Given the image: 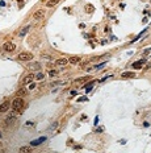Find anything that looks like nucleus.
<instances>
[{"instance_id":"25","label":"nucleus","mask_w":151,"mask_h":153,"mask_svg":"<svg viewBox=\"0 0 151 153\" xmlns=\"http://www.w3.org/2000/svg\"><path fill=\"white\" fill-rule=\"evenodd\" d=\"M84 100H87V98H86V97H83V98H80V99H79V102H84Z\"/></svg>"},{"instance_id":"18","label":"nucleus","mask_w":151,"mask_h":153,"mask_svg":"<svg viewBox=\"0 0 151 153\" xmlns=\"http://www.w3.org/2000/svg\"><path fill=\"white\" fill-rule=\"evenodd\" d=\"M95 82H96V81H92V82L88 83V85L84 86V87H86V90H87V92H88V91H91V87H92V85H95Z\"/></svg>"},{"instance_id":"19","label":"nucleus","mask_w":151,"mask_h":153,"mask_svg":"<svg viewBox=\"0 0 151 153\" xmlns=\"http://www.w3.org/2000/svg\"><path fill=\"white\" fill-rule=\"evenodd\" d=\"M43 76H45V75H43V74H37V76H36V79H37V81H41V79H43Z\"/></svg>"},{"instance_id":"20","label":"nucleus","mask_w":151,"mask_h":153,"mask_svg":"<svg viewBox=\"0 0 151 153\" xmlns=\"http://www.w3.org/2000/svg\"><path fill=\"white\" fill-rule=\"evenodd\" d=\"M104 65H105V62H103V63H99V65H96V66H95L93 69H97V70H99V69H101V67H103Z\"/></svg>"},{"instance_id":"23","label":"nucleus","mask_w":151,"mask_h":153,"mask_svg":"<svg viewBox=\"0 0 151 153\" xmlns=\"http://www.w3.org/2000/svg\"><path fill=\"white\" fill-rule=\"evenodd\" d=\"M64 82H55V83H51V86H59V85H63Z\"/></svg>"},{"instance_id":"4","label":"nucleus","mask_w":151,"mask_h":153,"mask_svg":"<svg viewBox=\"0 0 151 153\" xmlns=\"http://www.w3.org/2000/svg\"><path fill=\"white\" fill-rule=\"evenodd\" d=\"M9 107H11V103H9L8 100L3 102L1 104H0V112H7V111L9 110Z\"/></svg>"},{"instance_id":"16","label":"nucleus","mask_w":151,"mask_h":153,"mask_svg":"<svg viewBox=\"0 0 151 153\" xmlns=\"http://www.w3.org/2000/svg\"><path fill=\"white\" fill-rule=\"evenodd\" d=\"M45 140H46V137H40L37 141H33V143H32V145H38V144H41V143H43Z\"/></svg>"},{"instance_id":"15","label":"nucleus","mask_w":151,"mask_h":153,"mask_svg":"<svg viewBox=\"0 0 151 153\" xmlns=\"http://www.w3.org/2000/svg\"><path fill=\"white\" fill-rule=\"evenodd\" d=\"M29 29H30V26H25V28H24V29H21V31H20V33H18V36H21V37H23V36H25V34L28 33V31H29Z\"/></svg>"},{"instance_id":"12","label":"nucleus","mask_w":151,"mask_h":153,"mask_svg":"<svg viewBox=\"0 0 151 153\" xmlns=\"http://www.w3.org/2000/svg\"><path fill=\"white\" fill-rule=\"evenodd\" d=\"M20 153H32V148L30 147H21Z\"/></svg>"},{"instance_id":"21","label":"nucleus","mask_w":151,"mask_h":153,"mask_svg":"<svg viewBox=\"0 0 151 153\" xmlns=\"http://www.w3.org/2000/svg\"><path fill=\"white\" fill-rule=\"evenodd\" d=\"M86 9H88V12H89V13H92V12H93V7H92V5L86 7Z\"/></svg>"},{"instance_id":"1","label":"nucleus","mask_w":151,"mask_h":153,"mask_svg":"<svg viewBox=\"0 0 151 153\" xmlns=\"http://www.w3.org/2000/svg\"><path fill=\"white\" fill-rule=\"evenodd\" d=\"M12 110L13 111H20L21 108H23V106H24V100H23V98H16V99L12 102Z\"/></svg>"},{"instance_id":"22","label":"nucleus","mask_w":151,"mask_h":153,"mask_svg":"<svg viewBox=\"0 0 151 153\" xmlns=\"http://www.w3.org/2000/svg\"><path fill=\"white\" fill-rule=\"evenodd\" d=\"M49 75H50V76H55V75H57V71H55V70H51L50 73H49Z\"/></svg>"},{"instance_id":"14","label":"nucleus","mask_w":151,"mask_h":153,"mask_svg":"<svg viewBox=\"0 0 151 153\" xmlns=\"http://www.w3.org/2000/svg\"><path fill=\"white\" fill-rule=\"evenodd\" d=\"M29 67H30V69H33V70H40L41 65H40L38 62H34V63H32V65H29Z\"/></svg>"},{"instance_id":"24","label":"nucleus","mask_w":151,"mask_h":153,"mask_svg":"<svg viewBox=\"0 0 151 153\" xmlns=\"http://www.w3.org/2000/svg\"><path fill=\"white\" fill-rule=\"evenodd\" d=\"M34 87H36V83H30V85H29V88H30V90H33Z\"/></svg>"},{"instance_id":"13","label":"nucleus","mask_w":151,"mask_h":153,"mask_svg":"<svg viewBox=\"0 0 151 153\" xmlns=\"http://www.w3.org/2000/svg\"><path fill=\"white\" fill-rule=\"evenodd\" d=\"M69 62H71V63H74V65H76V63L80 62V57H71V58L69 60Z\"/></svg>"},{"instance_id":"8","label":"nucleus","mask_w":151,"mask_h":153,"mask_svg":"<svg viewBox=\"0 0 151 153\" xmlns=\"http://www.w3.org/2000/svg\"><path fill=\"white\" fill-rule=\"evenodd\" d=\"M59 1L60 0H49L47 4H46V7H47V8H51V7H54L55 4H58Z\"/></svg>"},{"instance_id":"9","label":"nucleus","mask_w":151,"mask_h":153,"mask_svg":"<svg viewBox=\"0 0 151 153\" xmlns=\"http://www.w3.org/2000/svg\"><path fill=\"white\" fill-rule=\"evenodd\" d=\"M88 79H89V76H83V78H79V79H75V83L76 85H82V83H84Z\"/></svg>"},{"instance_id":"3","label":"nucleus","mask_w":151,"mask_h":153,"mask_svg":"<svg viewBox=\"0 0 151 153\" xmlns=\"http://www.w3.org/2000/svg\"><path fill=\"white\" fill-rule=\"evenodd\" d=\"M45 9H38V11H36L34 12V15H33V19L34 20H41L43 16H45Z\"/></svg>"},{"instance_id":"5","label":"nucleus","mask_w":151,"mask_h":153,"mask_svg":"<svg viewBox=\"0 0 151 153\" xmlns=\"http://www.w3.org/2000/svg\"><path fill=\"white\" fill-rule=\"evenodd\" d=\"M3 48H4V50H5V51H13L14 49H16V45H14L13 42H5Z\"/></svg>"},{"instance_id":"10","label":"nucleus","mask_w":151,"mask_h":153,"mask_svg":"<svg viewBox=\"0 0 151 153\" xmlns=\"http://www.w3.org/2000/svg\"><path fill=\"white\" fill-rule=\"evenodd\" d=\"M34 79V75H33V74H30V75H28L25 78V79H24V85H28V83H32V81Z\"/></svg>"},{"instance_id":"6","label":"nucleus","mask_w":151,"mask_h":153,"mask_svg":"<svg viewBox=\"0 0 151 153\" xmlns=\"http://www.w3.org/2000/svg\"><path fill=\"white\" fill-rule=\"evenodd\" d=\"M146 63V60H141V61H137V62H134L133 65H131V67L133 69H142V66Z\"/></svg>"},{"instance_id":"2","label":"nucleus","mask_w":151,"mask_h":153,"mask_svg":"<svg viewBox=\"0 0 151 153\" xmlns=\"http://www.w3.org/2000/svg\"><path fill=\"white\" fill-rule=\"evenodd\" d=\"M18 60L20 61H32L33 60V54L30 51H23L18 54Z\"/></svg>"},{"instance_id":"17","label":"nucleus","mask_w":151,"mask_h":153,"mask_svg":"<svg viewBox=\"0 0 151 153\" xmlns=\"http://www.w3.org/2000/svg\"><path fill=\"white\" fill-rule=\"evenodd\" d=\"M26 92H28V91H26L25 88H21V90L17 91V95L18 97H24V95H26Z\"/></svg>"},{"instance_id":"11","label":"nucleus","mask_w":151,"mask_h":153,"mask_svg":"<svg viewBox=\"0 0 151 153\" xmlns=\"http://www.w3.org/2000/svg\"><path fill=\"white\" fill-rule=\"evenodd\" d=\"M121 76H122V78H134V76H135V74H134L133 71H128V73H124Z\"/></svg>"},{"instance_id":"7","label":"nucleus","mask_w":151,"mask_h":153,"mask_svg":"<svg viewBox=\"0 0 151 153\" xmlns=\"http://www.w3.org/2000/svg\"><path fill=\"white\" fill-rule=\"evenodd\" d=\"M67 63H69V60H67V58H59V60L55 61V65L57 66H66Z\"/></svg>"}]
</instances>
